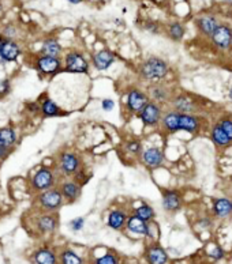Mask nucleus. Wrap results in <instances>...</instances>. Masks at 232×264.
Wrapping results in <instances>:
<instances>
[{
	"label": "nucleus",
	"instance_id": "obj_46",
	"mask_svg": "<svg viewBox=\"0 0 232 264\" xmlns=\"http://www.w3.org/2000/svg\"><path fill=\"white\" fill-rule=\"evenodd\" d=\"M229 259H231V263H232V253H231V257H229Z\"/></svg>",
	"mask_w": 232,
	"mask_h": 264
},
{
	"label": "nucleus",
	"instance_id": "obj_18",
	"mask_svg": "<svg viewBox=\"0 0 232 264\" xmlns=\"http://www.w3.org/2000/svg\"><path fill=\"white\" fill-rule=\"evenodd\" d=\"M183 197L182 193L177 189H164L161 192V206L165 213L173 214L182 209Z\"/></svg>",
	"mask_w": 232,
	"mask_h": 264
},
{
	"label": "nucleus",
	"instance_id": "obj_26",
	"mask_svg": "<svg viewBox=\"0 0 232 264\" xmlns=\"http://www.w3.org/2000/svg\"><path fill=\"white\" fill-rule=\"evenodd\" d=\"M213 215L218 219H227L232 217V199L229 197H216L212 205Z\"/></svg>",
	"mask_w": 232,
	"mask_h": 264
},
{
	"label": "nucleus",
	"instance_id": "obj_27",
	"mask_svg": "<svg viewBox=\"0 0 232 264\" xmlns=\"http://www.w3.org/2000/svg\"><path fill=\"white\" fill-rule=\"evenodd\" d=\"M40 55L46 56H55V57H62L63 53V46L59 42L56 37H46L41 42V48H40Z\"/></svg>",
	"mask_w": 232,
	"mask_h": 264
},
{
	"label": "nucleus",
	"instance_id": "obj_16",
	"mask_svg": "<svg viewBox=\"0 0 232 264\" xmlns=\"http://www.w3.org/2000/svg\"><path fill=\"white\" fill-rule=\"evenodd\" d=\"M115 61L116 55L111 49H98L93 52L90 56V65L100 73H104L111 69L112 64H115Z\"/></svg>",
	"mask_w": 232,
	"mask_h": 264
},
{
	"label": "nucleus",
	"instance_id": "obj_39",
	"mask_svg": "<svg viewBox=\"0 0 232 264\" xmlns=\"http://www.w3.org/2000/svg\"><path fill=\"white\" fill-rule=\"evenodd\" d=\"M217 124L223 128V131L227 134V137L229 138L232 142V117H229V116H224V117L220 118V121H218Z\"/></svg>",
	"mask_w": 232,
	"mask_h": 264
},
{
	"label": "nucleus",
	"instance_id": "obj_15",
	"mask_svg": "<svg viewBox=\"0 0 232 264\" xmlns=\"http://www.w3.org/2000/svg\"><path fill=\"white\" fill-rule=\"evenodd\" d=\"M139 158H141L142 165H145L148 169H152V170L160 168V166H162L164 162H165L164 150H162L161 147L157 146H150L148 147V149L142 150V153L139 155Z\"/></svg>",
	"mask_w": 232,
	"mask_h": 264
},
{
	"label": "nucleus",
	"instance_id": "obj_10",
	"mask_svg": "<svg viewBox=\"0 0 232 264\" xmlns=\"http://www.w3.org/2000/svg\"><path fill=\"white\" fill-rule=\"evenodd\" d=\"M162 113H164L162 105L149 100L148 104L139 110L137 117L141 120V123L144 124V127L157 128L160 127V123H161Z\"/></svg>",
	"mask_w": 232,
	"mask_h": 264
},
{
	"label": "nucleus",
	"instance_id": "obj_36",
	"mask_svg": "<svg viewBox=\"0 0 232 264\" xmlns=\"http://www.w3.org/2000/svg\"><path fill=\"white\" fill-rule=\"evenodd\" d=\"M0 33H2L3 38H9V40H15L17 41V38L19 36V29L15 23H7V25H5L2 28Z\"/></svg>",
	"mask_w": 232,
	"mask_h": 264
},
{
	"label": "nucleus",
	"instance_id": "obj_2",
	"mask_svg": "<svg viewBox=\"0 0 232 264\" xmlns=\"http://www.w3.org/2000/svg\"><path fill=\"white\" fill-rule=\"evenodd\" d=\"M82 157L74 150L65 149L56 155V173L61 178H73L82 170Z\"/></svg>",
	"mask_w": 232,
	"mask_h": 264
},
{
	"label": "nucleus",
	"instance_id": "obj_14",
	"mask_svg": "<svg viewBox=\"0 0 232 264\" xmlns=\"http://www.w3.org/2000/svg\"><path fill=\"white\" fill-rule=\"evenodd\" d=\"M129 215H130V211L123 206L112 207L107 214V226L115 232H125Z\"/></svg>",
	"mask_w": 232,
	"mask_h": 264
},
{
	"label": "nucleus",
	"instance_id": "obj_5",
	"mask_svg": "<svg viewBox=\"0 0 232 264\" xmlns=\"http://www.w3.org/2000/svg\"><path fill=\"white\" fill-rule=\"evenodd\" d=\"M59 226H61L59 215L53 214V213H38V211H36V215H33L30 218V228H33L37 236H51L57 232Z\"/></svg>",
	"mask_w": 232,
	"mask_h": 264
},
{
	"label": "nucleus",
	"instance_id": "obj_4",
	"mask_svg": "<svg viewBox=\"0 0 232 264\" xmlns=\"http://www.w3.org/2000/svg\"><path fill=\"white\" fill-rule=\"evenodd\" d=\"M59 181H61V177L56 173L55 168L41 166L32 174V177L29 180V187H30V191L36 195L46 189L57 187Z\"/></svg>",
	"mask_w": 232,
	"mask_h": 264
},
{
	"label": "nucleus",
	"instance_id": "obj_34",
	"mask_svg": "<svg viewBox=\"0 0 232 264\" xmlns=\"http://www.w3.org/2000/svg\"><path fill=\"white\" fill-rule=\"evenodd\" d=\"M185 33L186 29L181 22H172L168 25L167 34L172 41H182L183 37H185Z\"/></svg>",
	"mask_w": 232,
	"mask_h": 264
},
{
	"label": "nucleus",
	"instance_id": "obj_8",
	"mask_svg": "<svg viewBox=\"0 0 232 264\" xmlns=\"http://www.w3.org/2000/svg\"><path fill=\"white\" fill-rule=\"evenodd\" d=\"M125 232L130 233L133 236L149 238V240H152V242H154L158 234L157 226L154 225V222H145L131 213L127 218V222H126Z\"/></svg>",
	"mask_w": 232,
	"mask_h": 264
},
{
	"label": "nucleus",
	"instance_id": "obj_47",
	"mask_svg": "<svg viewBox=\"0 0 232 264\" xmlns=\"http://www.w3.org/2000/svg\"><path fill=\"white\" fill-rule=\"evenodd\" d=\"M225 2H231V3H232V0H225Z\"/></svg>",
	"mask_w": 232,
	"mask_h": 264
},
{
	"label": "nucleus",
	"instance_id": "obj_25",
	"mask_svg": "<svg viewBox=\"0 0 232 264\" xmlns=\"http://www.w3.org/2000/svg\"><path fill=\"white\" fill-rule=\"evenodd\" d=\"M178 123H179V113H178L177 110L168 109L162 113L160 128H161L162 131L165 132V134L173 135V134L179 132Z\"/></svg>",
	"mask_w": 232,
	"mask_h": 264
},
{
	"label": "nucleus",
	"instance_id": "obj_44",
	"mask_svg": "<svg viewBox=\"0 0 232 264\" xmlns=\"http://www.w3.org/2000/svg\"><path fill=\"white\" fill-rule=\"evenodd\" d=\"M70 5H79V3H82V0H67Z\"/></svg>",
	"mask_w": 232,
	"mask_h": 264
},
{
	"label": "nucleus",
	"instance_id": "obj_9",
	"mask_svg": "<svg viewBox=\"0 0 232 264\" xmlns=\"http://www.w3.org/2000/svg\"><path fill=\"white\" fill-rule=\"evenodd\" d=\"M149 97L148 93L144 91L142 89H139L137 86H131L127 89V91L125 93V110L126 113L130 114H138V112L145 105L148 104Z\"/></svg>",
	"mask_w": 232,
	"mask_h": 264
},
{
	"label": "nucleus",
	"instance_id": "obj_43",
	"mask_svg": "<svg viewBox=\"0 0 232 264\" xmlns=\"http://www.w3.org/2000/svg\"><path fill=\"white\" fill-rule=\"evenodd\" d=\"M197 226L201 229H209L210 226H212V219L210 218H204V219H200L198 221V223H197Z\"/></svg>",
	"mask_w": 232,
	"mask_h": 264
},
{
	"label": "nucleus",
	"instance_id": "obj_45",
	"mask_svg": "<svg viewBox=\"0 0 232 264\" xmlns=\"http://www.w3.org/2000/svg\"><path fill=\"white\" fill-rule=\"evenodd\" d=\"M228 97H229V100L232 101V86H231V89H229V91H228Z\"/></svg>",
	"mask_w": 232,
	"mask_h": 264
},
{
	"label": "nucleus",
	"instance_id": "obj_38",
	"mask_svg": "<svg viewBox=\"0 0 232 264\" xmlns=\"http://www.w3.org/2000/svg\"><path fill=\"white\" fill-rule=\"evenodd\" d=\"M85 223H86V219H85L84 217H77V218L71 219V221H70L69 228L71 232L78 233L85 228Z\"/></svg>",
	"mask_w": 232,
	"mask_h": 264
},
{
	"label": "nucleus",
	"instance_id": "obj_7",
	"mask_svg": "<svg viewBox=\"0 0 232 264\" xmlns=\"http://www.w3.org/2000/svg\"><path fill=\"white\" fill-rule=\"evenodd\" d=\"M62 60H63V73L86 75L92 67L84 52L78 49L67 50Z\"/></svg>",
	"mask_w": 232,
	"mask_h": 264
},
{
	"label": "nucleus",
	"instance_id": "obj_48",
	"mask_svg": "<svg viewBox=\"0 0 232 264\" xmlns=\"http://www.w3.org/2000/svg\"><path fill=\"white\" fill-rule=\"evenodd\" d=\"M231 181H232V174H231Z\"/></svg>",
	"mask_w": 232,
	"mask_h": 264
},
{
	"label": "nucleus",
	"instance_id": "obj_35",
	"mask_svg": "<svg viewBox=\"0 0 232 264\" xmlns=\"http://www.w3.org/2000/svg\"><path fill=\"white\" fill-rule=\"evenodd\" d=\"M206 253L212 260L214 261H218V260H223L224 256H225V252L221 246L216 244V242H210L206 248Z\"/></svg>",
	"mask_w": 232,
	"mask_h": 264
},
{
	"label": "nucleus",
	"instance_id": "obj_20",
	"mask_svg": "<svg viewBox=\"0 0 232 264\" xmlns=\"http://www.w3.org/2000/svg\"><path fill=\"white\" fill-rule=\"evenodd\" d=\"M210 38L217 49L228 50L232 46V29L227 25H218Z\"/></svg>",
	"mask_w": 232,
	"mask_h": 264
},
{
	"label": "nucleus",
	"instance_id": "obj_23",
	"mask_svg": "<svg viewBox=\"0 0 232 264\" xmlns=\"http://www.w3.org/2000/svg\"><path fill=\"white\" fill-rule=\"evenodd\" d=\"M57 259L59 264H89V260L71 246H65L57 250Z\"/></svg>",
	"mask_w": 232,
	"mask_h": 264
},
{
	"label": "nucleus",
	"instance_id": "obj_3",
	"mask_svg": "<svg viewBox=\"0 0 232 264\" xmlns=\"http://www.w3.org/2000/svg\"><path fill=\"white\" fill-rule=\"evenodd\" d=\"M65 205V199L62 196L61 189L57 187L46 189V191L34 195V210L38 213L57 214Z\"/></svg>",
	"mask_w": 232,
	"mask_h": 264
},
{
	"label": "nucleus",
	"instance_id": "obj_42",
	"mask_svg": "<svg viewBox=\"0 0 232 264\" xmlns=\"http://www.w3.org/2000/svg\"><path fill=\"white\" fill-rule=\"evenodd\" d=\"M13 151H14L13 149L0 146V164H2V162H5V161L9 158L10 155H11V153H13Z\"/></svg>",
	"mask_w": 232,
	"mask_h": 264
},
{
	"label": "nucleus",
	"instance_id": "obj_22",
	"mask_svg": "<svg viewBox=\"0 0 232 264\" xmlns=\"http://www.w3.org/2000/svg\"><path fill=\"white\" fill-rule=\"evenodd\" d=\"M201 117L197 114H186V113H179V131L189 132V134H198L201 131Z\"/></svg>",
	"mask_w": 232,
	"mask_h": 264
},
{
	"label": "nucleus",
	"instance_id": "obj_24",
	"mask_svg": "<svg viewBox=\"0 0 232 264\" xmlns=\"http://www.w3.org/2000/svg\"><path fill=\"white\" fill-rule=\"evenodd\" d=\"M38 106H40V113H41L42 117L45 118L61 117V116H65L66 114L65 110L62 109L61 106L48 96L42 97Z\"/></svg>",
	"mask_w": 232,
	"mask_h": 264
},
{
	"label": "nucleus",
	"instance_id": "obj_37",
	"mask_svg": "<svg viewBox=\"0 0 232 264\" xmlns=\"http://www.w3.org/2000/svg\"><path fill=\"white\" fill-rule=\"evenodd\" d=\"M13 90V82L9 78H3L0 79V100H3L7 96H10V93Z\"/></svg>",
	"mask_w": 232,
	"mask_h": 264
},
{
	"label": "nucleus",
	"instance_id": "obj_29",
	"mask_svg": "<svg viewBox=\"0 0 232 264\" xmlns=\"http://www.w3.org/2000/svg\"><path fill=\"white\" fill-rule=\"evenodd\" d=\"M197 26L202 34L210 37L214 30L218 28V21L213 15H202L197 19Z\"/></svg>",
	"mask_w": 232,
	"mask_h": 264
},
{
	"label": "nucleus",
	"instance_id": "obj_17",
	"mask_svg": "<svg viewBox=\"0 0 232 264\" xmlns=\"http://www.w3.org/2000/svg\"><path fill=\"white\" fill-rule=\"evenodd\" d=\"M30 261L32 264H59L57 250L49 245L38 246L32 252Z\"/></svg>",
	"mask_w": 232,
	"mask_h": 264
},
{
	"label": "nucleus",
	"instance_id": "obj_21",
	"mask_svg": "<svg viewBox=\"0 0 232 264\" xmlns=\"http://www.w3.org/2000/svg\"><path fill=\"white\" fill-rule=\"evenodd\" d=\"M146 93H148L149 100L153 101V102H157L160 105L169 104V101L173 97L171 89L165 86L164 83H153V85H150L148 87Z\"/></svg>",
	"mask_w": 232,
	"mask_h": 264
},
{
	"label": "nucleus",
	"instance_id": "obj_32",
	"mask_svg": "<svg viewBox=\"0 0 232 264\" xmlns=\"http://www.w3.org/2000/svg\"><path fill=\"white\" fill-rule=\"evenodd\" d=\"M210 139L217 147H228L231 145V139L227 137V134L223 131V128L220 127L217 123L214 124L210 131Z\"/></svg>",
	"mask_w": 232,
	"mask_h": 264
},
{
	"label": "nucleus",
	"instance_id": "obj_19",
	"mask_svg": "<svg viewBox=\"0 0 232 264\" xmlns=\"http://www.w3.org/2000/svg\"><path fill=\"white\" fill-rule=\"evenodd\" d=\"M144 257L146 264H168L169 261L167 250L157 242H150L149 245H146Z\"/></svg>",
	"mask_w": 232,
	"mask_h": 264
},
{
	"label": "nucleus",
	"instance_id": "obj_40",
	"mask_svg": "<svg viewBox=\"0 0 232 264\" xmlns=\"http://www.w3.org/2000/svg\"><path fill=\"white\" fill-rule=\"evenodd\" d=\"M142 28L146 30V32L152 33V34H157L160 33V25L157 22H154V21H145L144 25H142Z\"/></svg>",
	"mask_w": 232,
	"mask_h": 264
},
{
	"label": "nucleus",
	"instance_id": "obj_13",
	"mask_svg": "<svg viewBox=\"0 0 232 264\" xmlns=\"http://www.w3.org/2000/svg\"><path fill=\"white\" fill-rule=\"evenodd\" d=\"M22 55V48L15 40L0 37V64L15 63Z\"/></svg>",
	"mask_w": 232,
	"mask_h": 264
},
{
	"label": "nucleus",
	"instance_id": "obj_28",
	"mask_svg": "<svg viewBox=\"0 0 232 264\" xmlns=\"http://www.w3.org/2000/svg\"><path fill=\"white\" fill-rule=\"evenodd\" d=\"M17 143H18V134L14 127L11 125L0 127V146L9 147L14 150Z\"/></svg>",
	"mask_w": 232,
	"mask_h": 264
},
{
	"label": "nucleus",
	"instance_id": "obj_6",
	"mask_svg": "<svg viewBox=\"0 0 232 264\" xmlns=\"http://www.w3.org/2000/svg\"><path fill=\"white\" fill-rule=\"evenodd\" d=\"M32 67L40 77L42 78H53L63 73V60L62 57H55V56L37 55L34 56L32 60Z\"/></svg>",
	"mask_w": 232,
	"mask_h": 264
},
{
	"label": "nucleus",
	"instance_id": "obj_30",
	"mask_svg": "<svg viewBox=\"0 0 232 264\" xmlns=\"http://www.w3.org/2000/svg\"><path fill=\"white\" fill-rule=\"evenodd\" d=\"M89 264H122V256L115 250L108 249L102 255L92 257Z\"/></svg>",
	"mask_w": 232,
	"mask_h": 264
},
{
	"label": "nucleus",
	"instance_id": "obj_33",
	"mask_svg": "<svg viewBox=\"0 0 232 264\" xmlns=\"http://www.w3.org/2000/svg\"><path fill=\"white\" fill-rule=\"evenodd\" d=\"M142 150H144V147H142L141 141L134 139V138H131V139H129V141H126L123 143V153L131 155V157H139Z\"/></svg>",
	"mask_w": 232,
	"mask_h": 264
},
{
	"label": "nucleus",
	"instance_id": "obj_12",
	"mask_svg": "<svg viewBox=\"0 0 232 264\" xmlns=\"http://www.w3.org/2000/svg\"><path fill=\"white\" fill-rule=\"evenodd\" d=\"M57 188L61 189L65 203L67 205L77 203L82 195V184L75 178H61Z\"/></svg>",
	"mask_w": 232,
	"mask_h": 264
},
{
	"label": "nucleus",
	"instance_id": "obj_1",
	"mask_svg": "<svg viewBox=\"0 0 232 264\" xmlns=\"http://www.w3.org/2000/svg\"><path fill=\"white\" fill-rule=\"evenodd\" d=\"M137 74L142 82L150 83V85L161 83L169 74V64L162 57L149 56L139 63Z\"/></svg>",
	"mask_w": 232,
	"mask_h": 264
},
{
	"label": "nucleus",
	"instance_id": "obj_31",
	"mask_svg": "<svg viewBox=\"0 0 232 264\" xmlns=\"http://www.w3.org/2000/svg\"><path fill=\"white\" fill-rule=\"evenodd\" d=\"M131 214H134L135 217H138L139 219H142L145 222H154L156 218V211L149 203H141L137 206L135 209L131 210Z\"/></svg>",
	"mask_w": 232,
	"mask_h": 264
},
{
	"label": "nucleus",
	"instance_id": "obj_41",
	"mask_svg": "<svg viewBox=\"0 0 232 264\" xmlns=\"http://www.w3.org/2000/svg\"><path fill=\"white\" fill-rule=\"evenodd\" d=\"M115 108V101L111 98H102L101 100V109L104 112H111Z\"/></svg>",
	"mask_w": 232,
	"mask_h": 264
},
{
	"label": "nucleus",
	"instance_id": "obj_11",
	"mask_svg": "<svg viewBox=\"0 0 232 264\" xmlns=\"http://www.w3.org/2000/svg\"><path fill=\"white\" fill-rule=\"evenodd\" d=\"M169 105H171V109L177 110L178 113L197 114V112L200 110L195 97L187 94V93L173 94L172 100L169 101Z\"/></svg>",
	"mask_w": 232,
	"mask_h": 264
}]
</instances>
